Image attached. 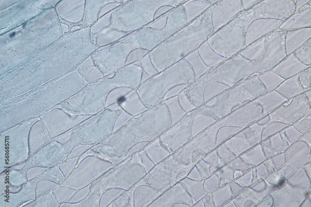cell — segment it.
I'll use <instances>...</instances> for the list:
<instances>
[{"mask_svg":"<svg viewBox=\"0 0 311 207\" xmlns=\"http://www.w3.org/2000/svg\"><path fill=\"white\" fill-rule=\"evenodd\" d=\"M311 130L303 134L299 140L304 142L309 146L311 145Z\"/></svg>","mask_w":311,"mask_h":207,"instance_id":"obj_19","label":"cell"},{"mask_svg":"<svg viewBox=\"0 0 311 207\" xmlns=\"http://www.w3.org/2000/svg\"><path fill=\"white\" fill-rule=\"evenodd\" d=\"M285 180L282 179L280 182L276 186H275L276 187H280L282 186L285 182Z\"/></svg>","mask_w":311,"mask_h":207,"instance_id":"obj_22","label":"cell"},{"mask_svg":"<svg viewBox=\"0 0 311 207\" xmlns=\"http://www.w3.org/2000/svg\"><path fill=\"white\" fill-rule=\"evenodd\" d=\"M121 39L98 47L91 55L96 65L104 76L125 66L129 49L124 46Z\"/></svg>","mask_w":311,"mask_h":207,"instance_id":"obj_2","label":"cell"},{"mask_svg":"<svg viewBox=\"0 0 311 207\" xmlns=\"http://www.w3.org/2000/svg\"><path fill=\"white\" fill-rule=\"evenodd\" d=\"M311 103L303 93L287 99L269 113L272 121L291 125L311 111Z\"/></svg>","mask_w":311,"mask_h":207,"instance_id":"obj_3","label":"cell"},{"mask_svg":"<svg viewBox=\"0 0 311 207\" xmlns=\"http://www.w3.org/2000/svg\"><path fill=\"white\" fill-rule=\"evenodd\" d=\"M15 35V33H12V34H11V35H10V37H11V38H12V37H13V36H14Z\"/></svg>","mask_w":311,"mask_h":207,"instance_id":"obj_23","label":"cell"},{"mask_svg":"<svg viewBox=\"0 0 311 207\" xmlns=\"http://www.w3.org/2000/svg\"><path fill=\"white\" fill-rule=\"evenodd\" d=\"M128 102L130 104L131 108L132 109V114L137 115L148 109L142 101L137 91V89H134L125 96L120 98L118 103L121 101Z\"/></svg>","mask_w":311,"mask_h":207,"instance_id":"obj_11","label":"cell"},{"mask_svg":"<svg viewBox=\"0 0 311 207\" xmlns=\"http://www.w3.org/2000/svg\"><path fill=\"white\" fill-rule=\"evenodd\" d=\"M256 122L262 127H265L272 122L269 113L263 115Z\"/></svg>","mask_w":311,"mask_h":207,"instance_id":"obj_18","label":"cell"},{"mask_svg":"<svg viewBox=\"0 0 311 207\" xmlns=\"http://www.w3.org/2000/svg\"><path fill=\"white\" fill-rule=\"evenodd\" d=\"M299 74L285 79L275 90L287 99L304 93L299 81Z\"/></svg>","mask_w":311,"mask_h":207,"instance_id":"obj_10","label":"cell"},{"mask_svg":"<svg viewBox=\"0 0 311 207\" xmlns=\"http://www.w3.org/2000/svg\"><path fill=\"white\" fill-rule=\"evenodd\" d=\"M127 65L115 71L112 79L114 87H124L134 89L141 84L143 71L134 69Z\"/></svg>","mask_w":311,"mask_h":207,"instance_id":"obj_4","label":"cell"},{"mask_svg":"<svg viewBox=\"0 0 311 207\" xmlns=\"http://www.w3.org/2000/svg\"><path fill=\"white\" fill-rule=\"evenodd\" d=\"M307 67L296 58L292 56L272 70L286 79L299 74Z\"/></svg>","mask_w":311,"mask_h":207,"instance_id":"obj_6","label":"cell"},{"mask_svg":"<svg viewBox=\"0 0 311 207\" xmlns=\"http://www.w3.org/2000/svg\"><path fill=\"white\" fill-rule=\"evenodd\" d=\"M281 132L283 133L289 145L299 139L303 134L293 125H289Z\"/></svg>","mask_w":311,"mask_h":207,"instance_id":"obj_15","label":"cell"},{"mask_svg":"<svg viewBox=\"0 0 311 207\" xmlns=\"http://www.w3.org/2000/svg\"><path fill=\"white\" fill-rule=\"evenodd\" d=\"M110 0H86L85 11L81 27H91L98 20L103 7Z\"/></svg>","mask_w":311,"mask_h":207,"instance_id":"obj_5","label":"cell"},{"mask_svg":"<svg viewBox=\"0 0 311 207\" xmlns=\"http://www.w3.org/2000/svg\"><path fill=\"white\" fill-rule=\"evenodd\" d=\"M289 125L283 123L272 121L262 127V140L267 139L275 134L281 132Z\"/></svg>","mask_w":311,"mask_h":207,"instance_id":"obj_13","label":"cell"},{"mask_svg":"<svg viewBox=\"0 0 311 207\" xmlns=\"http://www.w3.org/2000/svg\"><path fill=\"white\" fill-rule=\"evenodd\" d=\"M298 79L301 86L305 92L311 90V68L305 69L299 74Z\"/></svg>","mask_w":311,"mask_h":207,"instance_id":"obj_16","label":"cell"},{"mask_svg":"<svg viewBox=\"0 0 311 207\" xmlns=\"http://www.w3.org/2000/svg\"><path fill=\"white\" fill-rule=\"evenodd\" d=\"M170 69L151 77L137 89L142 101L148 108L161 103L165 93L172 87L190 82L189 76Z\"/></svg>","mask_w":311,"mask_h":207,"instance_id":"obj_1","label":"cell"},{"mask_svg":"<svg viewBox=\"0 0 311 207\" xmlns=\"http://www.w3.org/2000/svg\"><path fill=\"white\" fill-rule=\"evenodd\" d=\"M188 86V84L182 83L177 85L169 90L165 95L162 102L176 97ZM161 102V103H162Z\"/></svg>","mask_w":311,"mask_h":207,"instance_id":"obj_17","label":"cell"},{"mask_svg":"<svg viewBox=\"0 0 311 207\" xmlns=\"http://www.w3.org/2000/svg\"><path fill=\"white\" fill-rule=\"evenodd\" d=\"M304 93L309 101L311 103V90H309L305 91Z\"/></svg>","mask_w":311,"mask_h":207,"instance_id":"obj_21","label":"cell"},{"mask_svg":"<svg viewBox=\"0 0 311 207\" xmlns=\"http://www.w3.org/2000/svg\"><path fill=\"white\" fill-rule=\"evenodd\" d=\"M77 70L88 83L96 81L104 76L95 64L91 55L82 62Z\"/></svg>","mask_w":311,"mask_h":207,"instance_id":"obj_9","label":"cell"},{"mask_svg":"<svg viewBox=\"0 0 311 207\" xmlns=\"http://www.w3.org/2000/svg\"><path fill=\"white\" fill-rule=\"evenodd\" d=\"M258 77L265 87L267 92L275 90L285 80L272 70L261 73Z\"/></svg>","mask_w":311,"mask_h":207,"instance_id":"obj_12","label":"cell"},{"mask_svg":"<svg viewBox=\"0 0 311 207\" xmlns=\"http://www.w3.org/2000/svg\"><path fill=\"white\" fill-rule=\"evenodd\" d=\"M151 77V76L147 73L144 71H143L141 77V84L149 79Z\"/></svg>","mask_w":311,"mask_h":207,"instance_id":"obj_20","label":"cell"},{"mask_svg":"<svg viewBox=\"0 0 311 207\" xmlns=\"http://www.w3.org/2000/svg\"><path fill=\"white\" fill-rule=\"evenodd\" d=\"M293 125L302 134L311 130V111L295 122Z\"/></svg>","mask_w":311,"mask_h":207,"instance_id":"obj_14","label":"cell"},{"mask_svg":"<svg viewBox=\"0 0 311 207\" xmlns=\"http://www.w3.org/2000/svg\"><path fill=\"white\" fill-rule=\"evenodd\" d=\"M257 99L264 115L270 113L287 100L275 90L267 92Z\"/></svg>","mask_w":311,"mask_h":207,"instance_id":"obj_8","label":"cell"},{"mask_svg":"<svg viewBox=\"0 0 311 207\" xmlns=\"http://www.w3.org/2000/svg\"><path fill=\"white\" fill-rule=\"evenodd\" d=\"M262 145L266 156L269 157L285 150L289 145L281 131L268 138Z\"/></svg>","mask_w":311,"mask_h":207,"instance_id":"obj_7","label":"cell"}]
</instances>
